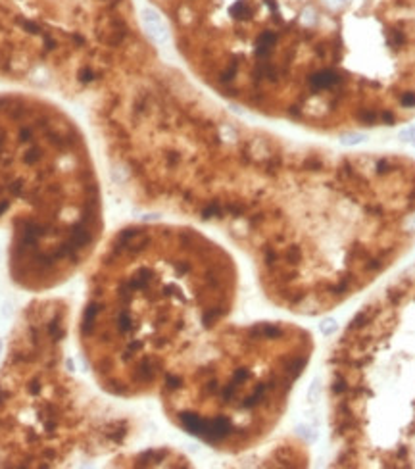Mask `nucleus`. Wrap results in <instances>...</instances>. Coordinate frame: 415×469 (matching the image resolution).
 I'll use <instances>...</instances> for the list:
<instances>
[{"mask_svg":"<svg viewBox=\"0 0 415 469\" xmlns=\"http://www.w3.org/2000/svg\"><path fill=\"white\" fill-rule=\"evenodd\" d=\"M90 96L92 123L129 194L223 233L285 312H334L414 244V158L340 150L244 122L164 62L144 31Z\"/></svg>","mask_w":415,"mask_h":469,"instance_id":"1","label":"nucleus"},{"mask_svg":"<svg viewBox=\"0 0 415 469\" xmlns=\"http://www.w3.org/2000/svg\"><path fill=\"white\" fill-rule=\"evenodd\" d=\"M239 265L206 233L177 223L118 229L86 273L77 341L114 398L156 396L166 375L235 312Z\"/></svg>","mask_w":415,"mask_h":469,"instance_id":"2","label":"nucleus"},{"mask_svg":"<svg viewBox=\"0 0 415 469\" xmlns=\"http://www.w3.org/2000/svg\"><path fill=\"white\" fill-rule=\"evenodd\" d=\"M8 219L10 277L44 293L79 273L104 235L100 179L85 133L35 94H0V223Z\"/></svg>","mask_w":415,"mask_h":469,"instance_id":"3","label":"nucleus"},{"mask_svg":"<svg viewBox=\"0 0 415 469\" xmlns=\"http://www.w3.org/2000/svg\"><path fill=\"white\" fill-rule=\"evenodd\" d=\"M323 384L331 468H415V265L352 313Z\"/></svg>","mask_w":415,"mask_h":469,"instance_id":"4","label":"nucleus"},{"mask_svg":"<svg viewBox=\"0 0 415 469\" xmlns=\"http://www.w3.org/2000/svg\"><path fill=\"white\" fill-rule=\"evenodd\" d=\"M313 354V333L298 323L225 321L173 365L156 396L175 429L237 456L273 434Z\"/></svg>","mask_w":415,"mask_h":469,"instance_id":"5","label":"nucleus"},{"mask_svg":"<svg viewBox=\"0 0 415 469\" xmlns=\"http://www.w3.org/2000/svg\"><path fill=\"white\" fill-rule=\"evenodd\" d=\"M69 317L60 296L33 300L21 313L0 373V468H64L118 450L135 433L131 417L68 369Z\"/></svg>","mask_w":415,"mask_h":469,"instance_id":"6","label":"nucleus"},{"mask_svg":"<svg viewBox=\"0 0 415 469\" xmlns=\"http://www.w3.org/2000/svg\"><path fill=\"white\" fill-rule=\"evenodd\" d=\"M189 70L261 68L340 41L367 0H148Z\"/></svg>","mask_w":415,"mask_h":469,"instance_id":"7","label":"nucleus"},{"mask_svg":"<svg viewBox=\"0 0 415 469\" xmlns=\"http://www.w3.org/2000/svg\"><path fill=\"white\" fill-rule=\"evenodd\" d=\"M116 466H127V468H181L189 466V460L175 450L167 448H154V450H144L133 454V456H123L116 460Z\"/></svg>","mask_w":415,"mask_h":469,"instance_id":"8","label":"nucleus"},{"mask_svg":"<svg viewBox=\"0 0 415 469\" xmlns=\"http://www.w3.org/2000/svg\"><path fill=\"white\" fill-rule=\"evenodd\" d=\"M0 350H2V341H0Z\"/></svg>","mask_w":415,"mask_h":469,"instance_id":"9","label":"nucleus"}]
</instances>
